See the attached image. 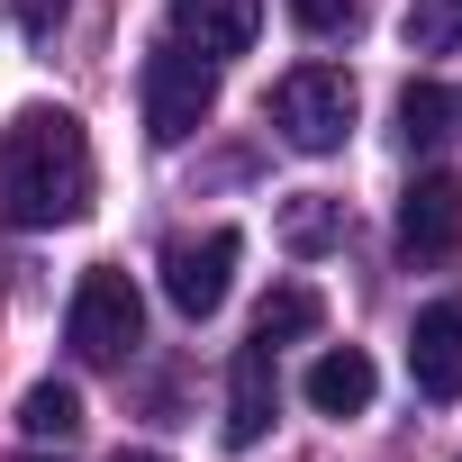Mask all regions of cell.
I'll use <instances>...</instances> for the list:
<instances>
[{
  "mask_svg": "<svg viewBox=\"0 0 462 462\" xmlns=\"http://www.w3.org/2000/svg\"><path fill=\"white\" fill-rule=\"evenodd\" d=\"M236 263H245V236H236V226L181 236V245L163 254V300H172L181 318H217L226 291H236Z\"/></svg>",
  "mask_w": 462,
  "mask_h": 462,
  "instance_id": "cell-5",
  "label": "cell"
},
{
  "mask_svg": "<svg viewBox=\"0 0 462 462\" xmlns=\"http://www.w3.org/2000/svg\"><path fill=\"white\" fill-rule=\"evenodd\" d=\"M19 435H28V444H73V435H82V390H73V381H37V390L19 399Z\"/></svg>",
  "mask_w": 462,
  "mask_h": 462,
  "instance_id": "cell-12",
  "label": "cell"
},
{
  "mask_svg": "<svg viewBox=\"0 0 462 462\" xmlns=\"http://www.w3.org/2000/svg\"><path fill=\"white\" fill-rule=\"evenodd\" d=\"M408 381H417L426 399H462V300L417 309V336H408Z\"/></svg>",
  "mask_w": 462,
  "mask_h": 462,
  "instance_id": "cell-9",
  "label": "cell"
},
{
  "mask_svg": "<svg viewBox=\"0 0 462 462\" xmlns=\"http://www.w3.org/2000/svg\"><path fill=\"white\" fill-rule=\"evenodd\" d=\"M273 408H282V372H273V345H236L226 363V444H263L273 435Z\"/></svg>",
  "mask_w": 462,
  "mask_h": 462,
  "instance_id": "cell-7",
  "label": "cell"
},
{
  "mask_svg": "<svg viewBox=\"0 0 462 462\" xmlns=\"http://www.w3.org/2000/svg\"><path fill=\"white\" fill-rule=\"evenodd\" d=\"M399 254L408 263H444L462 254V172H417L399 199Z\"/></svg>",
  "mask_w": 462,
  "mask_h": 462,
  "instance_id": "cell-6",
  "label": "cell"
},
{
  "mask_svg": "<svg viewBox=\"0 0 462 462\" xmlns=\"http://www.w3.org/2000/svg\"><path fill=\"white\" fill-rule=\"evenodd\" d=\"M109 462H163V453H109Z\"/></svg>",
  "mask_w": 462,
  "mask_h": 462,
  "instance_id": "cell-17",
  "label": "cell"
},
{
  "mask_svg": "<svg viewBox=\"0 0 462 462\" xmlns=\"http://www.w3.org/2000/svg\"><path fill=\"white\" fill-rule=\"evenodd\" d=\"M408 46H426V55L462 46V0H408Z\"/></svg>",
  "mask_w": 462,
  "mask_h": 462,
  "instance_id": "cell-15",
  "label": "cell"
},
{
  "mask_svg": "<svg viewBox=\"0 0 462 462\" xmlns=\"http://www.w3.org/2000/svg\"><path fill=\"white\" fill-rule=\"evenodd\" d=\"M136 336H145V300H136V282L109 273V263L82 273V291H73V309H64V345H73L82 363H127Z\"/></svg>",
  "mask_w": 462,
  "mask_h": 462,
  "instance_id": "cell-4",
  "label": "cell"
},
{
  "mask_svg": "<svg viewBox=\"0 0 462 462\" xmlns=\"http://www.w3.org/2000/svg\"><path fill=\"white\" fill-rule=\"evenodd\" d=\"M300 390H309V408H318V417H363V408L381 399V372H372V354H363V345H327V354L309 363V381H300Z\"/></svg>",
  "mask_w": 462,
  "mask_h": 462,
  "instance_id": "cell-10",
  "label": "cell"
},
{
  "mask_svg": "<svg viewBox=\"0 0 462 462\" xmlns=\"http://www.w3.org/2000/svg\"><path fill=\"white\" fill-rule=\"evenodd\" d=\"M208 109H217V64L190 55L181 37L154 46V55H145V136H154V145H181V136L208 127Z\"/></svg>",
  "mask_w": 462,
  "mask_h": 462,
  "instance_id": "cell-2",
  "label": "cell"
},
{
  "mask_svg": "<svg viewBox=\"0 0 462 462\" xmlns=\"http://www.w3.org/2000/svg\"><path fill=\"white\" fill-rule=\"evenodd\" d=\"M291 19H300L309 37H345V28L363 19V0H291Z\"/></svg>",
  "mask_w": 462,
  "mask_h": 462,
  "instance_id": "cell-16",
  "label": "cell"
},
{
  "mask_svg": "<svg viewBox=\"0 0 462 462\" xmlns=\"http://www.w3.org/2000/svg\"><path fill=\"white\" fill-rule=\"evenodd\" d=\"M327 327V300L309 291V282H282L263 309H254V345H300V336H318Z\"/></svg>",
  "mask_w": 462,
  "mask_h": 462,
  "instance_id": "cell-11",
  "label": "cell"
},
{
  "mask_svg": "<svg viewBox=\"0 0 462 462\" xmlns=\"http://www.w3.org/2000/svg\"><path fill=\"white\" fill-rule=\"evenodd\" d=\"M345 236V199H327V190H300L291 208H282V245L291 254H327Z\"/></svg>",
  "mask_w": 462,
  "mask_h": 462,
  "instance_id": "cell-13",
  "label": "cell"
},
{
  "mask_svg": "<svg viewBox=\"0 0 462 462\" xmlns=\"http://www.w3.org/2000/svg\"><path fill=\"white\" fill-rule=\"evenodd\" d=\"M273 127H282L300 154H336V145L354 136V73H336V64H300V73H282V91H273Z\"/></svg>",
  "mask_w": 462,
  "mask_h": 462,
  "instance_id": "cell-3",
  "label": "cell"
},
{
  "mask_svg": "<svg viewBox=\"0 0 462 462\" xmlns=\"http://www.w3.org/2000/svg\"><path fill=\"white\" fill-rule=\"evenodd\" d=\"M399 136H408V145H444V136H453V100H444L435 82H408V91H399Z\"/></svg>",
  "mask_w": 462,
  "mask_h": 462,
  "instance_id": "cell-14",
  "label": "cell"
},
{
  "mask_svg": "<svg viewBox=\"0 0 462 462\" xmlns=\"http://www.w3.org/2000/svg\"><path fill=\"white\" fill-rule=\"evenodd\" d=\"M172 37L190 46V55H245L254 37H263V0H172Z\"/></svg>",
  "mask_w": 462,
  "mask_h": 462,
  "instance_id": "cell-8",
  "label": "cell"
},
{
  "mask_svg": "<svg viewBox=\"0 0 462 462\" xmlns=\"http://www.w3.org/2000/svg\"><path fill=\"white\" fill-rule=\"evenodd\" d=\"M91 208V136L73 109H19L0 127V217L10 226H73Z\"/></svg>",
  "mask_w": 462,
  "mask_h": 462,
  "instance_id": "cell-1",
  "label": "cell"
}]
</instances>
